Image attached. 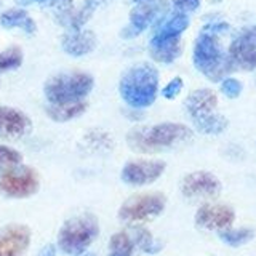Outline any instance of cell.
Returning <instances> with one entry per match:
<instances>
[{"label": "cell", "mask_w": 256, "mask_h": 256, "mask_svg": "<svg viewBox=\"0 0 256 256\" xmlns=\"http://www.w3.org/2000/svg\"><path fill=\"white\" fill-rule=\"evenodd\" d=\"M120 96L134 109L149 108L157 98L158 72L149 62H138L128 69L118 84Z\"/></svg>", "instance_id": "6da1fadb"}, {"label": "cell", "mask_w": 256, "mask_h": 256, "mask_svg": "<svg viewBox=\"0 0 256 256\" xmlns=\"http://www.w3.org/2000/svg\"><path fill=\"white\" fill-rule=\"evenodd\" d=\"M192 132L181 124H158L154 126H136L126 134V142L133 150L150 154V152L172 148L173 144L190 140Z\"/></svg>", "instance_id": "7a4b0ae2"}, {"label": "cell", "mask_w": 256, "mask_h": 256, "mask_svg": "<svg viewBox=\"0 0 256 256\" xmlns=\"http://www.w3.org/2000/svg\"><path fill=\"white\" fill-rule=\"evenodd\" d=\"M192 60H194L196 69L213 82H218L234 69L228 53L222 52L216 36L206 30L197 37Z\"/></svg>", "instance_id": "3957f363"}, {"label": "cell", "mask_w": 256, "mask_h": 256, "mask_svg": "<svg viewBox=\"0 0 256 256\" xmlns=\"http://www.w3.org/2000/svg\"><path fill=\"white\" fill-rule=\"evenodd\" d=\"M93 85L94 80L86 72H62L46 80L44 93L50 104L78 102L93 90Z\"/></svg>", "instance_id": "277c9868"}, {"label": "cell", "mask_w": 256, "mask_h": 256, "mask_svg": "<svg viewBox=\"0 0 256 256\" xmlns=\"http://www.w3.org/2000/svg\"><path fill=\"white\" fill-rule=\"evenodd\" d=\"M216 106H218V96L208 88H200L188 96L186 109L198 132L205 134H220L226 130L228 118L216 114Z\"/></svg>", "instance_id": "5b68a950"}, {"label": "cell", "mask_w": 256, "mask_h": 256, "mask_svg": "<svg viewBox=\"0 0 256 256\" xmlns=\"http://www.w3.org/2000/svg\"><path fill=\"white\" fill-rule=\"evenodd\" d=\"M100 234L96 216L90 213L77 214L62 224L58 234V246L66 254H82Z\"/></svg>", "instance_id": "8992f818"}, {"label": "cell", "mask_w": 256, "mask_h": 256, "mask_svg": "<svg viewBox=\"0 0 256 256\" xmlns=\"http://www.w3.org/2000/svg\"><path fill=\"white\" fill-rule=\"evenodd\" d=\"M40 188L38 173L26 165H16L0 172V192L10 198H28Z\"/></svg>", "instance_id": "52a82bcc"}, {"label": "cell", "mask_w": 256, "mask_h": 256, "mask_svg": "<svg viewBox=\"0 0 256 256\" xmlns=\"http://www.w3.org/2000/svg\"><path fill=\"white\" fill-rule=\"evenodd\" d=\"M165 197L158 192L136 194L126 198L118 210V218L125 222H138L156 218L165 208Z\"/></svg>", "instance_id": "ba28073f"}, {"label": "cell", "mask_w": 256, "mask_h": 256, "mask_svg": "<svg viewBox=\"0 0 256 256\" xmlns=\"http://www.w3.org/2000/svg\"><path fill=\"white\" fill-rule=\"evenodd\" d=\"M228 56L232 62V68L242 70L256 69V29L242 32L232 40Z\"/></svg>", "instance_id": "9c48e42d"}, {"label": "cell", "mask_w": 256, "mask_h": 256, "mask_svg": "<svg viewBox=\"0 0 256 256\" xmlns=\"http://www.w3.org/2000/svg\"><path fill=\"white\" fill-rule=\"evenodd\" d=\"M165 172L162 160H132L122 170V180L130 186H144L158 180Z\"/></svg>", "instance_id": "30bf717a"}, {"label": "cell", "mask_w": 256, "mask_h": 256, "mask_svg": "<svg viewBox=\"0 0 256 256\" xmlns=\"http://www.w3.org/2000/svg\"><path fill=\"white\" fill-rule=\"evenodd\" d=\"M164 6V0H141L130 13V22L122 30L124 38H133L150 26Z\"/></svg>", "instance_id": "8fae6325"}, {"label": "cell", "mask_w": 256, "mask_h": 256, "mask_svg": "<svg viewBox=\"0 0 256 256\" xmlns=\"http://www.w3.org/2000/svg\"><path fill=\"white\" fill-rule=\"evenodd\" d=\"M30 245V229L26 224H6L0 229V256H24Z\"/></svg>", "instance_id": "7c38bea8"}, {"label": "cell", "mask_w": 256, "mask_h": 256, "mask_svg": "<svg viewBox=\"0 0 256 256\" xmlns=\"http://www.w3.org/2000/svg\"><path fill=\"white\" fill-rule=\"evenodd\" d=\"M236 220V213L228 205L206 204L198 208L196 213V224L208 230H224L232 226Z\"/></svg>", "instance_id": "4fadbf2b"}, {"label": "cell", "mask_w": 256, "mask_h": 256, "mask_svg": "<svg viewBox=\"0 0 256 256\" xmlns=\"http://www.w3.org/2000/svg\"><path fill=\"white\" fill-rule=\"evenodd\" d=\"M181 190H182V194L189 198L214 197L220 194L221 182L214 174L208 172H194L184 176Z\"/></svg>", "instance_id": "5bb4252c"}, {"label": "cell", "mask_w": 256, "mask_h": 256, "mask_svg": "<svg viewBox=\"0 0 256 256\" xmlns=\"http://www.w3.org/2000/svg\"><path fill=\"white\" fill-rule=\"evenodd\" d=\"M30 130V118L10 106H0V138L16 140Z\"/></svg>", "instance_id": "9a60e30c"}, {"label": "cell", "mask_w": 256, "mask_h": 256, "mask_svg": "<svg viewBox=\"0 0 256 256\" xmlns=\"http://www.w3.org/2000/svg\"><path fill=\"white\" fill-rule=\"evenodd\" d=\"M61 46L70 56H84L96 48V36L92 30H70L62 36Z\"/></svg>", "instance_id": "2e32d148"}, {"label": "cell", "mask_w": 256, "mask_h": 256, "mask_svg": "<svg viewBox=\"0 0 256 256\" xmlns=\"http://www.w3.org/2000/svg\"><path fill=\"white\" fill-rule=\"evenodd\" d=\"M149 54L157 62H173L181 54V37L152 36L149 42Z\"/></svg>", "instance_id": "e0dca14e"}, {"label": "cell", "mask_w": 256, "mask_h": 256, "mask_svg": "<svg viewBox=\"0 0 256 256\" xmlns=\"http://www.w3.org/2000/svg\"><path fill=\"white\" fill-rule=\"evenodd\" d=\"M189 26V16L180 13V12H172L168 16L162 18L156 26L154 36L158 37H181V34L188 29Z\"/></svg>", "instance_id": "ac0fdd59"}, {"label": "cell", "mask_w": 256, "mask_h": 256, "mask_svg": "<svg viewBox=\"0 0 256 256\" xmlns=\"http://www.w3.org/2000/svg\"><path fill=\"white\" fill-rule=\"evenodd\" d=\"M0 24L5 29H14L20 28L28 34H34L36 32V21L28 14V12L21 10V8H12L0 14Z\"/></svg>", "instance_id": "d6986e66"}, {"label": "cell", "mask_w": 256, "mask_h": 256, "mask_svg": "<svg viewBox=\"0 0 256 256\" xmlns=\"http://www.w3.org/2000/svg\"><path fill=\"white\" fill-rule=\"evenodd\" d=\"M85 110H86L85 101L68 102V104H48L46 106V114L54 122H68V120L82 116Z\"/></svg>", "instance_id": "ffe728a7"}, {"label": "cell", "mask_w": 256, "mask_h": 256, "mask_svg": "<svg viewBox=\"0 0 256 256\" xmlns=\"http://www.w3.org/2000/svg\"><path fill=\"white\" fill-rule=\"evenodd\" d=\"M133 238L126 232H116L109 242V256H132L133 254Z\"/></svg>", "instance_id": "44dd1931"}, {"label": "cell", "mask_w": 256, "mask_h": 256, "mask_svg": "<svg viewBox=\"0 0 256 256\" xmlns=\"http://www.w3.org/2000/svg\"><path fill=\"white\" fill-rule=\"evenodd\" d=\"M254 236L253 229L248 228H240V229H224L220 232V237L224 244H228L230 246H240L245 245L246 242H250Z\"/></svg>", "instance_id": "7402d4cb"}, {"label": "cell", "mask_w": 256, "mask_h": 256, "mask_svg": "<svg viewBox=\"0 0 256 256\" xmlns=\"http://www.w3.org/2000/svg\"><path fill=\"white\" fill-rule=\"evenodd\" d=\"M22 64V50L20 46H10L0 52V72L18 69Z\"/></svg>", "instance_id": "603a6c76"}, {"label": "cell", "mask_w": 256, "mask_h": 256, "mask_svg": "<svg viewBox=\"0 0 256 256\" xmlns=\"http://www.w3.org/2000/svg\"><path fill=\"white\" fill-rule=\"evenodd\" d=\"M21 162H22V156L18 150L0 144V172H5L8 168L21 165Z\"/></svg>", "instance_id": "cb8c5ba5"}, {"label": "cell", "mask_w": 256, "mask_h": 256, "mask_svg": "<svg viewBox=\"0 0 256 256\" xmlns=\"http://www.w3.org/2000/svg\"><path fill=\"white\" fill-rule=\"evenodd\" d=\"M134 242L141 250L148 253H156L157 248L154 246V238L146 229H134Z\"/></svg>", "instance_id": "d4e9b609"}, {"label": "cell", "mask_w": 256, "mask_h": 256, "mask_svg": "<svg viewBox=\"0 0 256 256\" xmlns=\"http://www.w3.org/2000/svg\"><path fill=\"white\" fill-rule=\"evenodd\" d=\"M242 84H240V80L237 78H224L222 82H221V92L222 94H226L228 98L230 100H234V98H238L240 93H242Z\"/></svg>", "instance_id": "484cf974"}, {"label": "cell", "mask_w": 256, "mask_h": 256, "mask_svg": "<svg viewBox=\"0 0 256 256\" xmlns=\"http://www.w3.org/2000/svg\"><path fill=\"white\" fill-rule=\"evenodd\" d=\"M172 4H173L174 12L189 14L192 12H196L200 6V0H172Z\"/></svg>", "instance_id": "4316f807"}, {"label": "cell", "mask_w": 256, "mask_h": 256, "mask_svg": "<svg viewBox=\"0 0 256 256\" xmlns=\"http://www.w3.org/2000/svg\"><path fill=\"white\" fill-rule=\"evenodd\" d=\"M181 90H182V78L174 77L173 80H170V82L166 84V86L162 90V94L166 100H174L176 96L180 94Z\"/></svg>", "instance_id": "83f0119b"}, {"label": "cell", "mask_w": 256, "mask_h": 256, "mask_svg": "<svg viewBox=\"0 0 256 256\" xmlns=\"http://www.w3.org/2000/svg\"><path fill=\"white\" fill-rule=\"evenodd\" d=\"M37 256H56V246L53 244H48L38 252Z\"/></svg>", "instance_id": "f1b7e54d"}, {"label": "cell", "mask_w": 256, "mask_h": 256, "mask_svg": "<svg viewBox=\"0 0 256 256\" xmlns=\"http://www.w3.org/2000/svg\"><path fill=\"white\" fill-rule=\"evenodd\" d=\"M77 256H96L93 253H82V254H77Z\"/></svg>", "instance_id": "f546056e"}, {"label": "cell", "mask_w": 256, "mask_h": 256, "mask_svg": "<svg viewBox=\"0 0 256 256\" xmlns=\"http://www.w3.org/2000/svg\"><path fill=\"white\" fill-rule=\"evenodd\" d=\"M134 2H136V4H138V2H141V0H134Z\"/></svg>", "instance_id": "4dcf8cb0"}, {"label": "cell", "mask_w": 256, "mask_h": 256, "mask_svg": "<svg viewBox=\"0 0 256 256\" xmlns=\"http://www.w3.org/2000/svg\"><path fill=\"white\" fill-rule=\"evenodd\" d=\"M37 2H42V0H37Z\"/></svg>", "instance_id": "1f68e13d"}]
</instances>
